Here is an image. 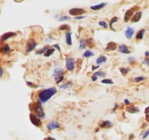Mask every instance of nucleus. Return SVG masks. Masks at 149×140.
<instances>
[{"mask_svg":"<svg viewBox=\"0 0 149 140\" xmlns=\"http://www.w3.org/2000/svg\"><path fill=\"white\" fill-rule=\"evenodd\" d=\"M56 93H57V89L55 87H51V88L44 89L39 93V101L42 104L46 103L54 95H55Z\"/></svg>","mask_w":149,"mask_h":140,"instance_id":"1","label":"nucleus"},{"mask_svg":"<svg viewBox=\"0 0 149 140\" xmlns=\"http://www.w3.org/2000/svg\"><path fill=\"white\" fill-rule=\"evenodd\" d=\"M34 114H35L38 118H39L40 119L44 118L45 114H44L43 107L42 106V103L39 101H38L34 104Z\"/></svg>","mask_w":149,"mask_h":140,"instance_id":"2","label":"nucleus"},{"mask_svg":"<svg viewBox=\"0 0 149 140\" xmlns=\"http://www.w3.org/2000/svg\"><path fill=\"white\" fill-rule=\"evenodd\" d=\"M53 77L57 84L60 83L64 79V71L61 67L55 68L53 72Z\"/></svg>","mask_w":149,"mask_h":140,"instance_id":"3","label":"nucleus"},{"mask_svg":"<svg viewBox=\"0 0 149 140\" xmlns=\"http://www.w3.org/2000/svg\"><path fill=\"white\" fill-rule=\"evenodd\" d=\"M75 64H76V61L75 59L73 57H69L66 61V67L68 71L72 72L74 69V68H75Z\"/></svg>","mask_w":149,"mask_h":140,"instance_id":"4","label":"nucleus"},{"mask_svg":"<svg viewBox=\"0 0 149 140\" xmlns=\"http://www.w3.org/2000/svg\"><path fill=\"white\" fill-rule=\"evenodd\" d=\"M29 117H30V120H31V122L32 123L33 125H34L36 127H41L42 126L41 119L39 118H38L35 114L31 113Z\"/></svg>","mask_w":149,"mask_h":140,"instance_id":"5","label":"nucleus"},{"mask_svg":"<svg viewBox=\"0 0 149 140\" xmlns=\"http://www.w3.org/2000/svg\"><path fill=\"white\" fill-rule=\"evenodd\" d=\"M37 45V43L34 39H29L26 44V52L30 53L33 51Z\"/></svg>","mask_w":149,"mask_h":140,"instance_id":"6","label":"nucleus"},{"mask_svg":"<svg viewBox=\"0 0 149 140\" xmlns=\"http://www.w3.org/2000/svg\"><path fill=\"white\" fill-rule=\"evenodd\" d=\"M137 9V7H132V8L128 10L126 12V13H125V17H124V21H125V23H127V22H128L130 20H131L132 17L133 16V13H134V12H135Z\"/></svg>","mask_w":149,"mask_h":140,"instance_id":"7","label":"nucleus"},{"mask_svg":"<svg viewBox=\"0 0 149 140\" xmlns=\"http://www.w3.org/2000/svg\"><path fill=\"white\" fill-rule=\"evenodd\" d=\"M86 11L82 8H72L69 10V14L73 16H78L84 14Z\"/></svg>","mask_w":149,"mask_h":140,"instance_id":"8","label":"nucleus"},{"mask_svg":"<svg viewBox=\"0 0 149 140\" xmlns=\"http://www.w3.org/2000/svg\"><path fill=\"white\" fill-rule=\"evenodd\" d=\"M47 127L48 130L52 131V130H55V129H57V128H60V124L56 121H50V122L48 123Z\"/></svg>","mask_w":149,"mask_h":140,"instance_id":"9","label":"nucleus"},{"mask_svg":"<svg viewBox=\"0 0 149 140\" xmlns=\"http://www.w3.org/2000/svg\"><path fill=\"white\" fill-rule=\"evenodd\" d=\"M134 33H135V30H134V29H133V28H132V27H130V26H128V27L127 28V29H126V31H125V37H126V38L128 39V40H130V39L132 37Z\"/></svg>","mask_w":149,"mask_h":140,"instance_id":"10","label":"nucleus"},{"mask_svg":"<svg viewBox=\"0 0 149 140\" xmlns=\"http://www.w3.org/2000/svg\"><path fill=\"white\" fill-rule=\"evenodd\" d=\"M119 51L123 54H130L131 53V51L129 50L128 47L125 44H122L119 47Z\"/></svg>","mask_w":149,"mask_h":140,"instance_id":"11","label":"nucleus"},{"mask_svg":"<svg viewBox=\"0 0 149 140\" xmlns=\"http://www.w3.org/2000/svg\"><path fill=\"white\" fill-rule=\"evenodd\" d=\"M142 17V12L141 11H137L135 15L131 18V22L132 23H137Z\"/></svg>","mask_w":149,"mask_h":140,"instance_id":"12","label":"nucleus"},{"mask_svg":"<svg viewBox=\"0 0 149 140\" xmlns=\"http://www.w3.org/2000/svg\"><path fill=\"white\" fill-rule=\"evenodd\" d=\"M15 35H16V34L15 32H7V33L4 34L1 37H0V40H1V41H2V42H5V41L7 40L8 39H10V37H14Z\"/></svg>","mask_w":149,"mask_h":140,"instance_id":"13","label":"nucleus"},{"mask_svg":"<svg viewBox=\"0 0 149 140\" xmlns=\"http://www.w3.org/2000/svg\"><path fill=\"white\" fill-rule=\"evenodd\" d=\"M112 126H113V123L109 120L103 121L101 123V124L100 125V127L102 128H110Z\"/></svg>","mask_w":149,"mask_h":140,"instance_id":"14","label":"nucleus"},{"mask_svg":"<svg viewBox=\"0 0 149 140\" xmlns=\"http://www.w3.org/2000/svg\"><path fill=\"white\" fill-rule=\"evenodd\" d=\"M116 48V43H115L113 42H111L107 45L105 50L106 51H113V50H115Z\"/></svg>","mask_w":149,"mask_h":140,"instance_id":"15","label":"nucleus"},{"mask_svg":"<svg viewBox=\"0 0 149 140\" xmlns=\"http://www.w3.org/2000/svg\"><path fill=\"white\" fill-rule=\"evenodd\" d=\"M107 4L106 3H101V4H98V5H92L90 7V9L92 10H99L102 8H103Z\"/></svg>","mask_w":149,"mask_h":140,"instance_id":"16","label":"nucleus"},{"mask_svg":"<svg viewBox=\"0 0 149 140\" xmlns=\"http://www.w3.org/2000/svg\"><path fill=\"white\" fill-rule=\"evenodd\" d=\"M71 34L72 33L71 32H68L66 34V44L68 45V46H71L72 45V38H71Z\"/></svg>","mask_w":149,"mask_h":140,"instance_id":"17","label":"nucleus"},{"mask_svg":"<svg viewBox=\"0 0 149 140\" xmlns=\"http://www.w3.org/2000/svg\"><path fill=\"white\" fill-rule=\"evenodd\" d=\"M126 110L130 113H138L139 112V108L137 107H135V106H131V107H127Z\"/></svg>","mask_w":149,"mask_h":140,"instance_id":"18","label":"nucleus"},{"mask_svg":"<svg viewBox=\"0 0 149 140\" xmlns=\"http://www.w3.org/2000/svg\"><path fill=\"white\" fill-rule=\"evenodd\" d=\"M106 61H107V59H106V56H104V55H101L100 57H98L96 59V64L97 65H100L103 63H105Z\"/></svg>","mask_w":149,"mask_h":140,"instance_id":"19","label":"nucleus"},{"mask_svg":"<svg viewBox=\"0 0 149 140\" xmlns=\"http://www.w3.org/2000/svg\"><path fill=\"white\" fill-rule=\"evenodd\" d=\"M145 29H141V30H140V31L137 33V34H136V37H135L136 40H142V39L143 38V36H144V34H145Z\"/></svg>","mask_w":149,"mask_h":140,"instance_id":"20","label":"nucleus"},{"mask_svg":"<svg viewBox=\"0 0 149 140\" xmlns=\"http://www.w3.org/2000/svg\"><path fill=\"white\" fill-rule=\"evenodd\" d=\"M87 47V40H84V39H82L80 40L79 41V50H82L84 49H85Z\"/></svg>","mask_w":149,"mask_h":140,"instance_id":"21","label":"nucleus"},{"mask_svg":"<svg viewBox=\"0 0 149 140\" xmlns=\"http://www.w3.org/2000/svg\"><path fill=\"white\" fill-rule=\"evenodd\" d=\"M50 47H49V45H46V46H44L42 48H41V49H39V50H37L36 51V54L37 55H41V54H44L45 53H46V51L48 50V49H49Z\"/></svg>","mask_w":149,"mask_h":140,"instance_id":"22","label":"nucleus"},{"mask_svg":"<svg viewBox=\"0 0 149 140\" xmlns=\"http://www.w3.org/2000/svg\"><path fill=\"white\" fill-rule=\"evenodd\" d=\"M92 56H94V53L90 50H87L83 54V57H84V58H89Z\"/></svg>","mask_w":149,"mask_h":140,"instance_id":"23","label":"nucleus"},{"mask_svg":"<svg viewBox=\"0 0 149 140\" xmlns=\"http://www.w3.org/2000/svg\"><path fill=\"white\" fill-rule=\"evenodd\" d=\"M54 52H55V48H54V47H53V48H49V49H48V50L46 51V53L44 54V55L45 57H49L51 55L53 54Z\"/></svg>","mask_w":149,"mask_h":140,"instance_id":"24","label":"nucleus"},{"mask_svg":"<svg viewBox=\"0 0 149 140\" xmlns=\"http://www.w3.org/2000/svg\"><path fill=\"white\" fill-rule=\"evenodd\" d=\"M87 45L90 47V48H92L94 47L95 46V43H94V40L92 38H89L88 40H87Z\"/></svg>","mask_w":149,"mask_h":140,"instance_id":"25","label":"nucleus"},{"mask_svg":"<svg viewBox=\"0 0 149 140\" xmlns=\"http://www.w3.org/2000/svg\"><path fill=\"white\" fill-rule=\"evenodd\" d=\"M73 85V83H72V82H71V81H68L67 83H66V84H63V85H62V86H60V89H66V88H68L70 86H71Z\"/></svg>","mask_w":149,"mask_h":140,"instance_id":"26","label":"nucleus"},{"mask_svg":"<svg viewBox=\"0 0 149 140\" xmlns=\"http://www.w3.org/2000/svg\"><path fill=\"white\" fill-rule=\"evenodd\" d=\"M117 20H118V18H117V17H113V18H112V19L111 20L110 23H109V26H110V28H111V29L113 31H114V32H115V30H114L113 27V24L114 23H116Z\"/></svg>","mask_w":149,"mask_h":140,"instance_id":"27","label":"nucleus"},{"mask_svg":"<svg viewBox=\"0 0 149 140\" xmlns=\"http://www.w3.org/2000/svg\"><path fill=\"white\" fill-rule=\"evenodd\" d=\"M93 75H95V76H96V77H105L106 76V72H101V71H98V72H95L94 74H93Z\"/></svg>","mask_w":149,"mask_h":140,"instance_id":"28","label":"nucleus"},{"mask_svg":"<svg viewBox=\"0 0 149 140\" xmlns=\"http://www.w3.org/2000/svg\"><path fill=\"white\" fill-rule=\"evenodd\" d=\"M101 82L103 84H108V85H112V84H113V81L110 79H103L102 80Z\"/></svg>","mask_w":149,"mask_h":140,"instance_id":"29","label":"nucleus"},{"mask_svg":"<svg viewBox=\"0 0 149 140\" xmlns=\"http://www.w3.org/2000/svg\"><path fill=\"white\" fill-rule=\"evenodd\" d=\"M120 72L123 75H126L130 72V68H120Z\"/></svg>","mask_w":149,"mask_h":140,"instance_id":"30","label":"nucleus"},{"mask_svg":"<svg viewBox=\"0 0 149 140\" xmlns=\"http://www.w3.org/2000/svg\"><path fill=\"white\" fill-rule=\"evenodd\" d=\"M59 29L62 30V31L63 30H68V29H70V26L67 24H63L59 27Z\"/></svg>","mask_w":149,"mask_h":140,"instance_id":"31","label":"nucleus"},{"mask_svg":"<svg viewBox=\"0 0 149 140\" xmlns=\"http://www.w3.org/2000/svg\"><path fill=\"white\" fill-rule=\"evenodd\" d=\"M3 52L6 54H8L10 52V46L8 45H5L3 47Z\"/></svg>","mask_w":149,"mask_h":140,"instance_id":"32","label":"nucleus"},{"mask_svg":"<svg viewBox=\"0 0 149 140\" xmlns=\"http://www.w3.org/2000/svg\"><path fill=\"white\" fill-rule=\"evenodd\" d=\"M26 84H27V86L30 88H36L38 87V86L35 85L34 83H33L32 82H26Z\"/></svg>","mask_w":149,"mask_h":140,"instance_id":"33","label":"nucleus"},{"mask_svg":"<svg viewBox=\"0 0 149 140\" xmlns=\"http://www.w3.org/2000/svg\"><path fill=\"white\" fill-rule=\"evenodd\" d=\"M145 80V77H142V76H140V77H137L134 79L135 82H141V81H143Z\"/></svg>","mask_w":149,"mask_h":140,"instance_id":"34","label":"nucleus"},{"mask_svg":"<svg viewBox=\"0 0 149 140\" xmlns=\"http://www.w3.org/2000/svg\"><path fill=\"white\" fill-rule=\"evenodd\" d=\"M99 25H100L101 26H102V27H103V28H105V29L108 28V25H107L106 22L104 21V20H101V21L99 22Z\"/></svg>","mask_w":149,"mask_h":140,"instance_id":"35","label":"nucleus"},{"mask_svg":"<svg viewBox=\"0 0 149 140\" xmlns=\"http://www.w3.org/2000/svg\"><path fill=\"white\" fill-rule=\"evenodd\" d=\"M68 19H69V18L68 16H63V17L59 18H58V20L60 21V22H63V21H66V20H67Z\"/></svg>","mask_w":149,"mask_h":140,"instance_id":"36","label":"nucleus"},{"mask_svg":"<svg viewBox=\"0 0 149 140\" xmlns=\"http://www.w3.org/2000/svg\"><path fill=\"white\" fill-rule=\"evenodd\" d=\"M143 63L145 64H146V65H148V66H149V57L145 58V59L143 61Z\"/></svg>","mask_w":149,"mask_h":140,"instance_id":"37","label":"nucleus"},{"mask_svg":"<svg viewBox=\"0 0 149 140\" xmlns=\"http://www.w3.org/2000/svg\"><path fill=\"white\" fill-rule=\"evenodd\" d=\"M148 135H149V128H148V129L145 131V133L143 134V139H145V138H147Z\"/></svg>","mask_w":149,"mask_h":140,"instance_id":"38","label":"nucleus"},{"mask_svg":"<svg viewBox=\"0 0 149 140\" xmlns=\"http://www.w3.org/2000/svg\"><path fill=\"white\" fill-rule=\"evenodd\" d=\"M53 47H54V48H57V49L59 50V52H60V51H61L60 47V46H59L58 44H55V45H53Z\"/></svg>","mask_w":149,"mask_h":140,"instance_id":"39","label":"nucleus"},{"mask_svg":"<svg viewBox=\"0 0 149 140\" xmlns=\"http://www.w3.org/2000/svg\"><path fill=\"white\" fill-rule=\"evenodd\" d=\"M99 67H100V66H99V65H97V66H92V70H96V69H97Z\"/></svg>","mask_w":149,"mask_h":140,"instance_id":"40","label":"nucleus"},{"mask_svg":"<svg viewBox=\"0 0 149 140\" xmlns=\"http://www.w3.org/2000/svg\"><path fill=\"white\" fill-rule=\"evenodd\" d=\"M84 18H85L84 16H77V17H75L74 18L77 19V20H80V19H84Z\"/></svg>","mask_w":149,"mask_h":140,"instance_id":"41","label":"nucleus"},{"mask_svg":"<svg viewBox=\"0 0 149 140\" xmlns=\"http://www.w3.org/2000/svg\"><path fill=\"white\" fill-rule=\"evenodd\" d=\"M145 113L147 115V114H149V106L148 107H146L145 108Z\"/></svg>","mask_w":149,"mask_h":140,"instance_id":"42","label":"nucleus"},{"mask_svg":"<svg viewBox=\"0 0 149 140\" xmlns=\"http://www.w3.org/2000/svg\"><path fill=\"white\" fill-rule=\"evenodd\" d=\"M97 80V77H96V76H95V75H93V76L92 77V80L93 82L96 81Z\"/></svg>","mask_w":149,"mask_h":140,"instance_id":"43","label":"nucleus"},{"mask_svg":"<svg viewBox=\"0 0 149 140\" xmlns=\"http://www.w3.org/2000/svg\"><path fill=\"white\" fill-rule=\"evenodd\" d=\"M125 104L126 105H129V104H130V101H129L127 99H125Z\"/></svg>","mask_w":149,"mask_h":140,"instance_id":"44","label":"nucleus"},{"mask_svg":"<svg viewBox=\"0 0 149 140\" xmlns=\"http://www.w3.org/2000/svg\"><path fill=\"white\" fill-rule=\"evenodd\" d=\"M134 60H135V58H134V57H129V58H128V61H129L130 63H131V61H134Z\"/></svg>","mask_w":149,"mask_h":140,"instance_id":"45","label":"nucleus"},{"mask_svg":"<svg viewBox=\"0 0 149 140\" xmlns=\"http://www.w3.org/2000/svg\"><path fill=\"white\" fill-rule=\"evenodd\" d=\"M2 75H3V69L1 67H0V77H2Z\"/></svg>","mask_w":149,"mask_h":140,"instance_id":"46","label":"nucleus"},{"mask_svg":"<svg viewBox=\"0 0 149 140\" xmlns=\"http://www.w3.org/2000/svg\"><path fill=\"white\" fill-rule=\"evenodd\" d=\"M145 120H146L148 123H149V114H147V115H146V116H145Z\"/></svg>","mask_w":149,"mask_h":140,"instance_id":"47","label":"nucleus"},{"mask_svg":"<svg viewBox=\"0 0 149 140\" xmlns=\"http://www.w3.org/2000/svg\"><path fill=\"white\" fill-rule=\"evenodd\" d=\"M145 58L149 57V52H148V51H146V52L145 53Z\"/></svg>","mask_w":149,"mask_h":140,"instance_id":"48","label":"nucleus"},{"mask_svg":"<svg viewBox=\"0 0 149 140\" xmlns=\"http://www.w3.org/2000/svg\"><path fill=\"white\" fill-rule=\"evenodd\" d=\"M44 140H56V139H55L54 138H52V137H47V138L45 139Z\"/></svg>","mask_w":149,"mask_h":140,"instance_id":"49","label":"nucleus"},{"mask_svg":"<svg viewBox=\"0 0 149 140\" xmlns=\"http://www.w3.org/2000/svg\"><path fill=\"white\" fill-rule=\"evenodd\" d=\"M118 107H119V104H115V106H114V108H113V111L114 112V111H115V109H117Z\"/></svg>","mask_w":149,"mask_h":140,"instance_id":"50","label":"nucleus"}]
</instances>
